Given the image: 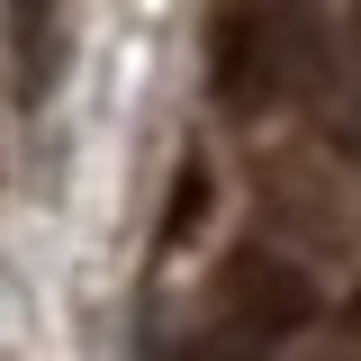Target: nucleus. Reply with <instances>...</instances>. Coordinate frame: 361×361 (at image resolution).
<instances>
[{
	"instance_id": "3",
	"label": "nucleus",
	"mask_w": 361,
	"mask_h": 361,
	"mask_svg": "<svg viewBox=\"0 0 361 361\" xmlns=\"http://www.w3.org/2000/svg\"><path fill=\"white\" fill-rule=\"evenodd\" d=\"M0 18H9V82L27 109L54 99V73H63V37H73V18H63V0H0Z\"/></svg>"
},
{
	"instance_id": "4",
	"label": "nucleus",
	"mask_w": 361,
	"mask_h": 361,
	"mask_svg": "<svg viewBox=\"0 0 361 361\" xmlns=\"http://www.w3.org/2000/svg\"><path fill=\"white\" fill-rule=\"evenodd\" d=\"M353 154H361V90H353Z\"/></svg>"
},
{
	"instance_id": "5",
	"label": "nucleus",
	"mask_w": 361,
	"mask_h": 361,
	"mask_svg": "<svg viewBox=\"0 0 361 361\" xmlns=\"http://www.w3.org/2000/svg\"><path fill=\"white\" fill-rule=\"evenodd\" d=\"M180 361H235V353H180Z\"/></svg>"
},
{
	"instance_id": "1",
	"label": "nucleus",
	"mask_w": 361,
	"mask_h": 361,
	"mask_svg": "<svg viewBox=\"0 0 361 361\" xmlns=\"http://www.w3.org/2000/svg\"><path fill=\"white\" fill-rule=\"evenodd\" d=\"M316 316H325V289L298 253H271V244H235L208 271V343L199 353H235V361H271L280 343H298Z\"/></svg>"
},
{
	"instance_id": "2",
	"label": "nucleus",
	"mask_w": 361,
	"mask_h": 361,
	"mask_svg": "<svg viewBox=\"0 0 361 361\" xmlns=\"http://www.w3.org/2000/svg\"><path fill=\"white\" fill-rule=\"evenodd\" d=\"M298 82V9L289 0H226L208 27V90L235 118H262Z\"/></svg>"
}]
</instances>
